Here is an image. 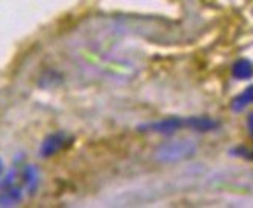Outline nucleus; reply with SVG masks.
Here are the masks:
<instances>
[{"mask_svg": "<svg viewBox=\"0 0 253 208\" xmlns=\"http://www.w3.org/2000/svg\"><path fill=\"white\" fill-rule=\"evenodd\" d=\"M197 151V145L190 138L171 140L156 149V159L162 163H177L191 159Z\"/></svg>", "mask_w": 253, "mask_h": 208, "instance_id": "nucleus-1", "label": "nucleus"}, {"mask_svg": "<svg viewBox=\"0 0 253 208\" xmlns=\"http://www.w3.org/2000/svg\"><path fill=\"white\" fill-rule=\"evenodd\" d=\"M186 127V118H179V117H168L160 122H154L148 125H141L138 130L141 132H156V134H163V135H169L177 132L179 129Z\"/></svg>", "mask_w": 253, "mask_h": 208, "instance_id": "nucleus-2", "label": "nucleus"}, {"mask_svg": "<svg viewBox=\"0 0 253 208\" xmlns=\"http://www.w3.org/2000/svg\"><path fill=\"white\" fill-rule=\"evenodd\" d=\"M69 145V138L64 132H54V134H50L43 138L42 145H41V157L47 159V157H51L54 154H58L59 151H62L65 146Z\"/></svg>", "mask_w": 253, "mask_h": 208, "instance_id": "nucleus-3", "label": "nucleus"}, {"mask_svg": "<svg viewBox=\"0 0 253 208\" xmlns=\"http://www.w3.org/2000/svg\"><path fill=\"white\" fill-rule=\"evenodd\" d=\"M22 198H24V193L19 185L3 188L0 190V207H14L22 201Z\"/></svg>", "mask_w": 253, "mask_h": 208, "instance_id": "nucleus-4", "label": "nucleus"}, {"mask_svg": "<svg viewBox=\"0 0 253 208\" xmlns=\"http://www.w3.org/2000/svg\"><path fill=\"white\" fill-rule=\"evenodd\" d=\"M186 127H190L197 132H208L217 127V122L210 117H188L186 118Z\"/></svg>", "mask_w": 253, "mask_h": 208, "instance_id": "nucleus-5", "label": "nucleus"}, {"mask_svg": "<svg viewBox=\"0 0 253 208\" xmlns=\"http://www.w3.org/2000/svg\"><path fill=\"white\" fill-rule=\"evenodd\" d=\"M22 182H24L25 188L28 190L30 194L36 193L38 187H39V171L36 169V166L33 165H27L20 172Z\"/></svg>", "mask_w": 253, "mask_h": 208, "instance_id": "nucleus-6", "label": "nucleus"}, {"mask_svg": "<svg viewBox=\"0 0 253 208\" xmlns=\"http://www.w3.org/2000/svg\"><path fill=\"white\" fill-rule=\"evenodd\" d=\"M232 75L241 81L250 80L253 76V64L249 59H238L232 67Z\"/></svg>", "mask_w": 253, "mask_h": 208, "instance_id": "nucleus-7", "label": "nucleus"}, {"mask_svg": "<svg viewBox=\"0 0 253 208\" xmlns=\"http://www.w3.org/2000/svg\"><path fill=\"white\" fill-rule=\"evenodd\" d=\"M250 104H253V85L247 87L244 92H241L238 96L233 98L232 100V111L241 112Z\"/></svg>", "mask_w": 253, "mask_h": 208, "instance_id": "nucleus-8", "label": "nucleus"}, {"mask_svg": "<svg viewBox=\"0 0 253 208\" xmlns=\"http://www.w3.org/2000/svg\"><path fill=\"white\" fill-rule=\"evenodd\" d=\"M247 126H249V132H250V135L253 137V112L249 115V118H247Z\"/></svg>", "mask_w": 253, "mask_h": 208, "instance_id": "nucleus-9", "label": "nucleus"}, {"mask_svg": "<svg viewBox=\"0 0 253 208\" xmlns=\"http://www.w3.org/2000/svg\"><path fill=\"white\" fill-rule=\"evenodd\" d=\"M2 172H3V162L0 160V176H2Z\"/></svg>", "mask_w": 253, "mask_h": 208, "instance_id": "nucleus-10", "label": "nucleus"}, {"mask_svg": "<svg viewBox=\"0 0 253 208\" xmlns=\"http://www.w3.org/2000/svg\"><path fill=\"white\" fill-rule=\"evenodd\" d=\"M252 157H253V152H252Z\"/></svg>", "mask_w": 253, "mask_h": 208, "instance_id": "nucleus-11", "label": "nucleus"}]
</instances>
